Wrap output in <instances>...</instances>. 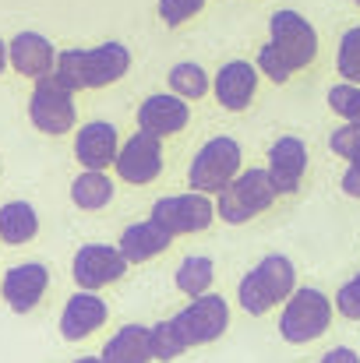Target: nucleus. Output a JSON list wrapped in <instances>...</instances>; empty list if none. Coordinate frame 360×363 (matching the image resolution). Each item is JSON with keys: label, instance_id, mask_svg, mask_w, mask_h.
<instances>
[{"label": "nucleus", "instance_id": "37", "mask_svg": "<svg viewBox=\"0 0 360 363\" xmlns=\"http://www.w3.org/2000/svg\"><path fill=\"white\" fill-rule=\"evenodd\" d=\"M354 4H360V0H354Z\"/></svg>", "mask_w": 360, "mask_h": 363}, {"label": "nucleus", "instance_id": "32", "mask_svg": "<svg viewBox=\"0 0 360 363\" xmlns=\"http://www.w3.org/2000/svg\"><path fill=\"white\" fill-rule=\"evenodd\" d=\"M360 145V127L357 123H339L332 134H329V148L339 155V159H350Z\"/></svg>", "mask_w": 360, "mask_h": 363}, {"label": "nucleus", "instance_id": "10", "mask_svg": "<svg viewBox=\"0 0 360 363\" xmlns=\"http://www.w3.org/2000/svg\"><path fill=\"white\" fill-rule=\"evenodd\" d=\"M114 169H117V177L124 184H134V187L152 184V180L163 173V138H156V134H148V130L131 134V138L120 145Z\"/></svg>", "mask_w": 360, "mask_h": 363}, {"label": "nucleus", "instance_id": "17", "mask_svg": "<svg viewBox=\"0 0 360 363\" xmlns=\"http://www.w3.org/2000/svg\"><path fill=\"white\" fill-rule=\"evenodd\" d=\"M107 300L92 289H78L67 303H64V314H60V335L67 342H82L89 339L92 332H99L107 325Z\"/></svg>", "mask_w": 360, "mask_h": 363}, {"label": "nucleus", "instance_id": "1", "mask_svg": "<svg viewBox=\"0 0 360 363\" xmlns=\"http://www.w3.org/2000/svg\"><path fill=\"white\" fill-rule=\"evenodd\" d=\"M131 71V50L124 43H103L89 50H64L57 57V74L75 92L110 89Z\"/></svg>", "mask_w": 360, "mask_h": 363}, {"label": "nucleus", "instance_id": "29", "mask_svg": "<svg viewBox=\"0 0 360 363\" xmlns=\"http://www.w3.org/2000/svg\"><path fill=\"white\" fill-rule=\"evenodd\" d=\"M254 64H258V71H261V78H268V82H276V85H286L297 71L286 64V57L272 46V43H265L261 50H258V57H254Z\"/></svg>", "mask_w": 360, "mask_h": 363}, {"label": "nucleus", "instance_id": "14", "mask_svg": "<svg viewBox=\"0 0 360 363\" xmlns=\"http://www.w3.org/2000/svg\"><path fill=\"white\" fill-rule=\"evenodd\" d=\"M191 123V106L177 92H156L138 106V130H148L156 138H173Z\"/></svg>", "mask_w": 360, "mask_h": 363}, {"label": "nucleus", "instance_id": "25", "mask_svg": "<svg viewBox=\"0 0 360 363\" xmlns=\"http://www.w3.org/2000/svg\"><path fill=\"white\" fill-rule=\"evenodd\" d=\"M148 339H152V357H156L159 363L177 360L184 350H191V346L184 342V335L177 332L173 318H170V321H159V325H152V328H148Z\"/></svg>", "mask_w": 360, "mask_h": 363}, {"label": "nucleus", "instance_id": "18", "mask_svg": "<svg viewBox=\"0 0 360 363\" xmlns=\"http://www.w3.org/2000/svg\"><path fill=\"white\" fill-rule=\"evenodd\" d=\"M173 240H177V237L148 216V219H141V223L127 226V230L120 233L117 247H120V254H124L131 264H145V261L159 257L163 250H170V243Z\"/></svg>", "mask_w": 360, "mask_h": 363}, {"label": "nucleus", "instance_id": "8", "mask_svg": "<svg viewBox=\"0 0 360 363\" xmlns=\"http://www.w3.org/2000/svg\"><path fill=\"white\" fill-rule=\"evenodd\" d=\"M173 325L187 346H209L230 328V303L219 293L195 296L180 314H173Z\"/></svg>", "mask_w": 360, "mask_h": 363}, {"label": "nucleus", "instance_id": "21", "mask_svg": "<svg viewBox=\"0 0 360 363\" xmlns=\"http://www.w3.org/2000/svg\"><path fill=\"white\" fill-rule=\"evenodd\" d=\"M254 272H258V279L265 282V289L276 303H286L297 293V268L286 254H265L254 264Z\"/></svg>", "mask_w": 360, "mask_h": 363}, {"label": "nucleus", "instance_id": "7", "mask_svg": "<svg viewBox=\"0 0 360 363\" xmlns=\"http://www.w3.org/2000/svg\"><path fill=\"white\" fill-rule=\"evenodd\" d=\"M152 219H156L159 226H166L173 237H191V233H205L219 216H216L212 194L187 191V194L159 198V201L152 205Z\"/></svg>", "mask_w": 360, "mask_h": 363}, {"label": "nucleus", "instance_id": "28", "mask_svg": "<svg viewBox=\"0 0 360 363\" xmlns=\"http://www.w3.org/2000/svg\"><path fill=\"white\" fill-rule=\"evenodd\" d=\"M336 67H339V78L343 82L360 85V25L343 32L339 50H336Z\"/></svg>", "mask_w": 360, "mask_h": 363}, {"label": "nucleus", "instance_id": "16", "mask_svg": "<svg viewBox=\"0 0 360 363\" xmlns=\"http://www.w3.org/2000/svg\"><path fill=\"white\" fill-rule=\"evenodd\" d=\"M7 57H11V67L21 74V78H46L57 71V50L46 35L39 32H18L11 43H7Z\"/></svg>", "mask_w": 360, "mask_h": 363}, {"label": "nucleus", "instance_id": "6", "mask_svg": "<svg viewBox=\"0 0 360 363\" xmlns=\"http://www.w3.org/2000/svg\"><path fill=\"white\" fill-rule=\"evenodd\" d=\"M268 43L286 57L293 71H304L318 57V28L293 7H279L268 18Z\"/></svg>", "mask_w": 360, "mask_h": 363}, {"label": "nucleus", "instance_id": "13", "mask_svg": "<svg viewBox=\"0 0 360 363\" xmlns=\"http://www.w3.org/2000/svg\"><path fill=\"white\" fill-rule=\"evenodd\" d=\"M265 169L279 194H297L304 184V173H307V145L293 134H283L279 141H272Z\"/></svg>", "mask_w": 360, "mask_h": 363}, {"label": "nucleus", "instance_id": "19", "mask_svg": "<svg viewBox=\"0 0 360 363\" xmlns=\"http://www.w3.org/2000/svg\"><path fill=\"white\" fill-rule=\"evenodd\" d=\"M103 363H152V339L145 325H124L120 332L110 335V342L99 353Z\"/></svg>", "mask_w": 360, "mask_h": 363}, {"label": "nucleus", "instance_id": "36", "mask_svg": "<svg viewBox=\"0 0 360 363\" xmlns=\"http://www.w3.org/2000/svg\"><path fill=\"white\" fill-rule=\"evenodd\" d=\"M75 363H103L99 357H82V360H75Z\"/></svg>", "mask_w": 360, "mask_h": 363}, {"label": "nucleus", "instance_id": "22", "mask_svg": "<svg viewBox=\"0 0 360 363\" xmlns=\"http://www.w3.org/2000/svg\"><path fill=\"white\" fill-rule=\"evenodd\" d=\"M36 233H39V212L28 201L0 205V240L11 243V247H21V243L36 240Z\"/></svg>", "mask_w": 360, "mask_h": 363}, {"label": "nucleus", "instance_id": "27", "mask_svg": "<svg viewBox=\"0 0 360 363\" xmlns=\"http://www.w3.org/2000/svg\"><path fill=\"white\" fill-rule=\"evenodd\" d=\"M329 110L339 117L343 123H357L360 127V85L354 82H339L329 89Z\"/></svg>", "mask_w": 360, "mask_h": 363}, {"label": "nucleus", "instance_id": "2", "mask_svg": "<svg viewBox=\"0 0 360 363\" xmlns=\"http://www.w3.org/2000/svg\"><path fill=\"white\" fill-rule=\"evenodd\" d=\"M244 169V152H240V141L230 134H219V138H209L195 155H191V166H187V184L191 191H202V194H219L227 191Z\"/></svg>", "mask_w": 360, "mask_h": 363}, {"label": "nucleus", "instance_id": "26", "mask_svg": "<svg viewBox=\"0 0 360 363\" xmlns=\"http://www.w3.org/2000/svg\"><path fill=\"white\" fill-rule=\"evenodd\" d=\"M237 303L251 314V318H261V314H268L272 307H276V300L268 296V289H265V282L258 279V272L251 268L244 279H240L237 286Z\"/></svg>", "mask_w": 360, "mask_h": 363}, {"label": "nucleus", "instance_id": "24", "mask_svg": "<svg viewBox=\"0 0 360 363\" xmlns=\"http://www.w3.org/2000/svg\"><path fill=\"white\" fill-rule=\"evenodd\" d=\"M209 89H212V78L205 74L202 64H195V60H180V64L170 67V92H177L180 99L195 103V99L209 96Z\"/></svg>", "mask_w": 360, "mask_h": 363}, {"label": "nucleus", "instance_id": "4", "mask_svg": "<svg viewBox=\"0 0 360 363\" xmlns=\"http://www.w3.org/2000/svg\"><path fill=\"white\" fill-rule=\"evenodd\" d=\"M332 325V300L315 289V286H304L297 289L286 303H283V314H279V335L290 342V346H307L315 339H322Z\"/></svg>", "mask_w": 360, "mask_h": 363}, {"label": "nucleus", "instance_id": "12", "mask_svg": "<svg viewBox=\"0 0 360 363\" xmlns=\"http://www.w3.org/2000/svg\"><path fill=\"white\" fill-rule=\"evenodd\" d=\"M258 82H261V71L258 64L251 60H227L216 78H212V92H216V103L230 113H240L251 106V99L258 96Z\"/></svg>", "mask_w": 360, "mask_h": 363}, {"label": "nucleus", "instance_id": "33", "mask_svg": "<svg viewBox=\"0 0 360 363\" xmlns=\"http://www.w3.org/2000/svg\"><path fill=\"white\" fill-rule=\"evenodd\" d=\"M347 162H350V166H347V173H343V194L360 201V145H357V152H354Z\"/></svg>", "mask_w": 360, "mask_h": 363}, {"label": "nucleus", "instance_id": "35", "mask_svg": "<svg viewBox=\"0 0 360 363\" xmlns=\"http://www.w3.org/2000/svg\"><path fill=\"white\" fill-rule=\"evenodd\" d=\"M11 64V57H7V43L0 39V74H4V67Z\"/></svg>", "mask_w": 360, "mask_h": 363}, {"label": "nucleus", "instance_id": "23", "mask_svg": "<svg viewBox=\"0 0 360 363\" xmlns=\"http://www.w3.org/2000/svg\"><path fill=\"white\" fill-rule=\"evenodd\" d=\"M212 279H216V261L205 257V254H187V257L177 264V272H173L177 289H180L184 296H191V300L212 293Z\"/></svg>", "mask_w": 360, "mask_h": 363}, {"label": "nucleus", "instance_id": "11", "mask_svg": "<svg viewBox=\"0 0 360 363\" xmlns=\"http://www.w3.org/2000/svg\"><path fill=\"white\" fill-rule=\"evenodd\" d=\"M46 289H50V272L39 261H21V264L7 268L0 279V296L14 314L36 311V303L46 296Z\"/></svg>", "mask_w": 360, "mask_h": 363}, {"label": "nucleus", "instance_id": "30", "mask_svg": "<svg viewBox=\"0 0 360 363\" xmlns=\"http://www.w3.org/2000/svg\"><path fill=\"white\" fill-rule=\"evenodd\" d=\"M205 4H209V0H159L156 11H159V21H163V25L177 28V25L191 21L195 14H202Z\"/></svg>", "mask_w": 360, "mask_h": 363}, {"label": "nucleus", "instance_id": "20", "mask_svg": "<svg viewBox=\"0 0 360 363\" xmlns=\"http://www.w3.org/2000/svg\"><path fill=\"white\" fill-rule=\"evenodd\" d=\"M114 194H117V187H114V180L107 177V169H82V173L71 180V201H75V208H82V212H99V208H107V205L114 201Z\"/></svg>", "mask_w": 360, "mask_h": 363}, {"label": "nucleus", "instance_id": "34", "mask_svg": "<svg viewBox=\"0 0 360 363\" xmlns=\"http://www.w3.org/2000/svg\"><path fill=\"white\" fill-rule=\"evenodd\" d=\"M318 363H360V357L350 350V346H336V350H329Z\"/></svg>", "mask_w": 360, "mask_h": 363}, {"label": "nucleus", "instance_id": "31", "mask_svg": "<svg viewBox=\"0 0 360 363\" xmlns=\"http://www.w3.org/2000/svg\"><path fill=\"white\" fill-rule=\"evenodd\" d=\"M336 311H339L343 318H350V321H360V272L350 282L339 286V293H336Z\"/></svg>", "mask_w": 360, "mask_h": 363}, {"label": "nucleus", "instance_id": "15", "mask_svg": "<svg viewBox=\"0 0 360 363\" xmlns=\"http://www.w3.org/2000/svg\"><path fill=\"white\" fill-rule=\"evenodd\" d=\"M120 145L124 141L110 121H89L75 134V159L82 162V169H110L117 162Z\"/></svg>", "mask_w": 360, "mask_h": 363}, {"label": "nucleus", "instance_id": "9", "mask_svg": "<svg viewBox=\"0 0 360 363\" xmlns=\"http://www.w3.org/2000/svg\"><path fill=\"white\" fill-rule=\"evenodd\" d=\"M127 268H131V261L120 254L117 243H85V247H78V254L71 261V279L78 289L99 293L103 286L120 282Z\"/></svg>", "mask_w": 360, "mask_h": 363}, {"label": "nucleus", "instance_id": "3", "mask_svg": "<svg viewBox=\"0 0 360 363\" xmlns=\"http://www.w3.org/2000/svg\"><path fill=\"white\" fill-rule=\"evenodd\" d=\"M276 198H279V191H276V184H272V177H268L265 166L240 169L237 180L227 191L216 194V216L223 223H230V226H244L254 216L268 212Z\"/></svg>", "mask_w": 360, "mask_h": 363}, {"label": "nucleus", "instance_id": "5", "mask_svg": "<svg viewBox=\"0 0 360 363\" xmlns=\"http://www.w3.org/2000/svg\"><path fill=\"white\" fill-rule=\"evenodd\" d=\"M28 121L39 134H50V138L75 130V123H78L75 89H67L57 71L46 74V78H36L32 96H28Z\"/></svg>", "mask_w": 360, "mask_h": 363}]
</instances>
